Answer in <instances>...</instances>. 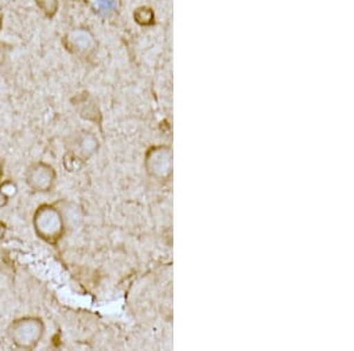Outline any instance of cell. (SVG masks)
<instances>
[{
  "label": "cell",
  "instance_id": "1",
  "mask_svg": "<svg viewBox=\"0 0 354 351\" xmlns=\"http://www.w3.org/2000/svg\"><path fill=\"white\" fill-rule=\"evenodd\" d=\"M37 230L39 234L44 235L43 238L53 240L61 235V217L56 210H48V207H46V210H39L37 215Z\"/></svg>",
  "mask_w": 354,
  "mask_h": 351
},
{
  "label": "cell",
  "instance_id": "2",
  "mask_svg": "<svg viewBox=\"0 0 354 351\" xmlns=\"http://www.w3.org/2000/svg\"><path fill=\"white\" fill-rule=\"evenodd\" d=\"M24 323H16L15 327L19 329V330L15 331V339L17 343L21 344L23 347H30L33 343H36L37 339H39V336H41V324L38 322H35L32 319H28V321H23Z\"/></svg>",
  "mask_w": 354,
  "mask_h": 351
},
{
  "label": "cell",
  "instance_id": "3",
  "mask_svg": "<svg viewBox=\"0 0 354 351\" xmlns=\"http://www.w3.org/2000/svg\"><path fill=\"white\" fill-rule=\"evenodd\" d=\"M38 8L45 13L48 18H53L58 10V1L57 0H36Z\"/></svg>",
  "mask_w": 354,
  "mask_h": 351
},
{
  "label": "cell",
  "instance_id": "4",
  "mask_svg": "<svg viewBox=\"0 0 354 351\" xmlns=\"http://www.w3.org/2000/svg\"><path fill=\"white\" fill-rule=\"evenodd\" d=\"M0 28H1V17H0Z\"/></svg>",
  "mask_w": 354,
  "mask_h": 351
}]
</instances>
